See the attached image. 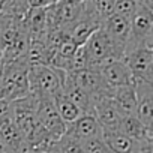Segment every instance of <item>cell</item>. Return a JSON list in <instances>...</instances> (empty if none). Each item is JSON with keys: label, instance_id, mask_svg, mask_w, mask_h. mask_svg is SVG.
Instances as JSON below:
<instances>
[{"label": "cell", "instance_id": "cell-2", "mask_svg": "<svg viewBox=\"0 0 153 153\" xmlns=\"http://www.w3.org/2000/svg\"><path fill=\"white\" fill-rule=\"evenodd\" d=\"M29 90L30 95L47 99H54L62 93V81L54 68L38 65L29 68Z\"/></svg>", "mask_w": 153, "mask_h": 153}, {"label": "cell", "instance_id": "cell-1", "mask_svg": "<svg viewBox=\"0 0 153 153\" xmlns=\"http://www.w3.org/2000/svg\"><path fill=\"white\" fill-rule=\"evenodd\" d=\"M134 48H146L153 51V12L144 8L141 3L129 20V39L125 53Z\"/></svg>", "mask_w": 153, "mask_h": 153}, {"label": "cell", "instance_id": "cell-7", "mask_svg": "<svg viewBox=\"0 0 153 153\" xmlns=\"http://www.w3.org/2000/svg\"><path fill=\"white\" fill-rule=\"evenodd\" d=\"M95 69L98 71L107 89L111 92L120 86H134V76L123 60H111Z\"/></svg>", "mask_w": 153, "mask_h": 153}, {"label": "cell", "instance_id": "cell-20", "mask_svg": "<svg viewBox=\"0 0 153 153\" xmlns=\"http://www.w3.org/2000/svg\"><path fill=\"white\" fill-rule=\"evenodd\" d=\"M57 2H59V0H26L29 9H33V8H48V6L57 3Z\"/></svg>", "mask_w": 153, "mask_h": 153}, {"label": "cell", "instance_id": "cell-27", "mask_svg": "<svg viewBox=\"0 0 153 153\" xmlns=\"http://www.w3.org/2000/svg\"><path fill=\"white\" fill-rule=\"evenodd\" d=\"M138 2H140V0H138Z\"/></svg>", "mask_w": 153, "mask_h": 153}, {"label": "cell", "instance_id": "cell-25", "mask_svg": "<svg viewBox=\"0 0 153 153\" xmlns=\"http://www.w3.org/2000/svg\"><path fill=\"white\" fill-rule=\"evenodd\" d=\"M0 153H6V150H5V146H3L2 140H0Z\"/></svg>", "mask_w": 153, "mask_h": 153}, {"label": "cell", "instance_id": "cell-17", "mask_svg": "<svg viewBox=\"0 0 153 153\" xmlns=\"http://www.w3.org/2000/svg\"><path fill=\"white\" fill-rule=\"evenodd\" d=\"M102 23L114 14V0H90Z\"/></svg>", "mask_w": 153, "mask_h": 153}, {"label": "cell", "instance_id": "cell-8", "mask_svg": "<svg viewBox=\"0 0 153 153\" xmlns=\"http://www.w3.org/2000/svg\"><path fill=\"white\" fill-rule=\"evenodd\" d=\"M134 89L137 95L134 116L147 129H153V84L134 78Z\"/></svg>", "mask_w": 153, "mask_h": 153}, {"label": "cell", "instance_id": "cell-26", "mask_svg": "<svg viewBox=\"0 0 153 153\" xmlns=\"http://www.w3.org/2000/svg\"><path fill=\"white\" fill-rule=\"evenodd\" d=\"M0 69H2V54H0Z\"/></svg>", "mask_w": 153, "mask_h": 153}, {"label": "cell", "instance_id": "cell-23", "mask_svg": "<svg viewBox=\"0 0 153 153\" xmlns=\"http://www.w3.org/2000/svg\"><path fill=\"white\" fill-rule=\"evenodd\" d=\"M9 3V0H0V11H3V8Z\"/></svg>", "mask_w": 153, "mask_h": 153}, {"label": "cell", "instance_id": "cell-15", "mask_svg": "<svg viewBox=\"0 0 153 153\" xmlns=\"http://www.w3.org/2000/svg\"><path fill=\"white\" fill-rule=\"evenodd\" d=\"M53 102H54V107H56V110H57V113H59V116H60V119L63 120L65 125H69V123L75 122L80 116H83V111L69 98H66L63 93H59L53 99Z\"/></svg>", "mask_w": 153, "mask_h": 153}, {"label": "cell", "instance_id": "cell-4", "mask_svg": "<svg viewBox=\"0 0 153 153\" xmlns=\"http://www.w3.org/2000/svg\"><path fill=\"white\" fill-rule=\"evenodd\" d=\"M92 105H93V116L96 117L101 126V131L119 132L123 114L119 111L111 96H107V95L96 96L92 99Z\"/></svg>", "mask_w": 153, "mask_h": 153}, {"label": "cell", "instance_id": "cell-11", "mask_svg": "<svg viewBox=\"0 0 153 153\" xmlns=\"http://www.w3.org/2000/svg\"><path fill=\"white\" fill-rule=\"evenodd\" d=\"M102 29L107 32V35L110 36L116 48L122 54H125L126 44L129 39V20L117 14H113L102 23Z\"/></svg>", "mask_w": 153, "mask_h": 153}, {"label": "cell", "instance_id": "cell-5", "mask_svg": "<svg viewBox=\"0 0 153 153\" xmlns=\"http://www.w3.org/2000/svg\"><path fill=\"white\" fill-rule=\"evenodd\" d=\"M129 68L135 80L153 84V51L146 48H134L126 51L122 59Z\"/></svg>", "mask_w": 153, "mask_h": 153}, {"label": "cell", "instance_id": "cell-19", "mask_svg": "<svg viewBox=\"0 0 153 153\" xmlns=\"http://www.w3.org/2000/svg\"><path fill=\"white\" fill-rule=\"evenodd\" d=\"M89 68V62H87V54H86V50L83 45H80L76 48L74 57H72V62H71V72L74 71H81V69H86Z\"/></svg>", "mask_w": 153, "mask_h": 153}, {"label": "cell", "instance_id": "cell-21", "mask_svg": "<svg viewBox=\"0 0 153 153\" xmlns=\"http://www.w3.org/2000/svg\"><path fill=\"white\" fill-rule=\"evenodd\" d=\"M140 3H141L144 8H147L149 11L153 12V0H140Z\"/></svg>", "mask_w": 153, "mask_h": 153}, {"label": "cell", "instance_id": "cell-3", "mask_svg": "<svg viewBox=\"0 0 153 153\" xmlns=\"http://www.w3.org/2000/svg\"><path fill=\"white\" fill-rule=\"evenodd\" d=\"M83 47L87 54L89 68H92V69H95L107 62L123 59V54L116 48V45L113 44V41L110 39V36L107 35V32L102 27L98 29L95 33H92V36L83 44Z\"/></svg>", "mask_w": 153, "mask_h": 153}, {"label": "cell", "instance_id": "cell-10", "mask_svg": "<svg viewBox=\"0 0 153 153\" xmlns=\"http://www.w3.org/2000/svg\"><path fill=\"white\" fill-rule=\"evenodd\" d=\"M101 132L102 131H101V126H99L96 117L93 116V113H89V114L80 116L75 122L66 125L65 135L75 140L76 143H83L90 138L101 137Z\"/></svg>", "mask_w": 153, "mask_h": 153}, {"label": "cell", "instance_id": "cell-22", "mask_svg": "<svg viewBox=\"0 0 153 153\" xmlns=\"http://www.w3.org/2000/svg\"><path fill=\"white\" fill-rule=\"evenodd\" d=\"M59 2H63V3H69V5H83L87 0H59Z\"/></svg>", "mask_w": 153, "mask_h": 153}, {"label": "cell", "instance_id": "cell-18", "mask_svg": "<svg viewBox=\"0 0 153 153\" xmlns=\"http://www.w3.org/2000/svg\"><path fill=\"white\" fill-rule=\"evenodd\" d=\"M80 149H81V153H110L104 141L101 140V137L90 138L87 141L80 143Z\"/></svg>", "mask_w": 153, "mask_h": 153}, {"label": "cell", "instance_id": "cell-6", "mask_svg": "<svg viewBox=\"0 0 153 153\" xmlns=\"http://www.w3.org/2000/svg\"><path fill=\"white\" fill-rule=\"evenodd\" d=\"M36 119L39 122V125L54 138V140H60L65 132H66V125L63 123V120L60 119L53 99H47V98H39L38 99V105H36Z\"/></svg>", "mask_w": 153, "mask_h": 153}, {"label": "cell", "instance_id": "cell-14", "mask_svg": "<svg viewBox=\"0 0 153 153\" xmlns=\"http://www.w3.org/2000/svg\"><path fill=\"white\" fill-rule=\"evenodd\" d=\"M101 140L104 141V144L110 153H134L135 152L137 141L128 138L126 135H123L120 132L102 131Z\"/></svg>", "mask_w": 153, "mask_h": 153}, {"label": "cell", "instance_id": "cell-24", "mask_svg": "<svg viewBox=\"0 0 153 153\" xmlns=\"http://www.w3.org/2000/svg\"><path fill=\"white\" fill-rule=\"evenodd\" d=\"M0 99H5V89H3L2 83H0Z\"/></svg>", "mask_w": 153, "mask_h": 153}, {"label": "cell", "instance_id": "cell-12", "mask_svg": "<svg viewBox=\"0 0 153 153\" xmlns=\"http://www.w3.org/2000/svg\"><path fill=\"white\" fill-rule=\"evenodd\" d=\"M119 132L137 143L153 141V129H147L135 116H123Z\"/></svg>", "mask_w": 153, "mask_h": 153}, {"label": "cell", "instance_id": "cell-13", "mask_svg": "<svg viewBox=\"0 0 153 153\" xmlns=\"http://www.w3.org/2000/svg\"><path fill=\"white\" fill-rule=\"evenodd\" d=\"M111 99L123 116H134L137 104V95L134 86H120L113 89Z\"/></svg>", "mask_w": 153, "mask_h": 153}, {"label": "cell", "instance_id": "cell-9", "mask_svg": "<svg viewBox=\"0 0 153 153\" xmlns=\"http://www.w3.org/2000/svg\"><path fill=\"white\" fill-rule=\"evenodd\" d=\"M71 80L74 81V84L76 87H80L84 93H87L92 99L101 95H107L111 96V90L107 89V86L104 84L102 78L99 76L96 69L92 68H86L81 71H74V72H68Z\"/></svg>", "mask_w": 153, "mask_h": 153}, {"label": "cell", "instance_id": "cell-16", "mask_svg": "<svg viewBox=\"0 0 153 153\" xmlns=\"http://www.w3.org/2000/svg\"><path fill=\"white\" fill-rule=\"evenodd\" d=\"M138 5H140L138 0H114V14L131 20Z\"/></svg>", "mask_w": 153, "mask_h": 153}]
</instances>
